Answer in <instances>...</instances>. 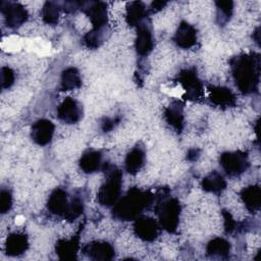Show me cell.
<instances>
[{"mask_svg": "<svg viewBox=\"0 0 261 261\" xmlns=\"http://www.w3.org/2000/svg\"><path fill=\"white\" fill-rule=\"evenodd\" d=\"M232 75L243 94L257 91L260 81V57L256 53L242 54L230 60Z\"/></svg>", "mask_w": 261, "mask_h": 261, "instance_id": "6da1fadb", "label": "cell"}, {"mask_svg": "<svg viewBox=\"0 0 261 261\" xmlns=\"http://www.w3.org/2000/svg\"><path fill=\"white\" fill-rule=\"evenodd\" d=\"M153 202V195L138 188L129 189L126 194L115 203L112 213L114 218L122 221L135 220L142 211Z\"/></svg>", "mask_w": 261, "mask_h": 261, "instance_id": "7a4b0ae2", "label": "cell"}, {"mask_svg": "<svg viewBox=\"0 0 261 261\" xmlns=\"http://www.w3.org/2000/svg\"><path fill=\"white\" fill-rule=\"evenodd\" d=\"M160 196H155L157 198V204L155 206L156 213L159 217V222L161 226L168 232H173L176 230L179 221L180 214V204L175 198H167L168 190H160Z\"/></svg>", "mask_w": 261, "mask_h": 261, "instance_id": "3957f363", "label": "cell"}, {"mask_svg": "<svg viewBox=\"0 0 261 261\" xmlns=\"http://www.w3.org/2000/svg\"><path fill=\"white\" fill-rule=\"evenodd\" d=\"M106 179L100 187L97 199L102 206H113L119 200L122 186V173L115 166L106 168Z\"/></svg>", "mask_w": 261, "mask_h": 261, "instance_id": "277c9868", "label": "cell"}, {"mask_svg": "<svg viewBox=\"0 0 261 261\" xmlns=\"http://www.w3.org/2000/svg\"><path fill=\"white\" fill-rule=\"evenodd\" d=\"M220 165L228 175H240L249 167L248 155L242 151L224 152L220 156Z\"/></svg>", "mask_w": 261, "mask_h": 261, "instance_id": "5b68a950", "label": "cell"}, {"mask_svg": "<svg viewBox=\"0 0 261 261\" xmlns=\"http://www.w3.org/2000/svg\"><path fill=\"white\" fill-rule=\"evenodd\" d=\"M178 83L186 92V98L190 100H199L203 96V85L196 71L192 68L184 69L178 74Z\"/></svg>", "mask_w": 261, "mask_h": 261, "instance_id": "8992f818", "label": "cell"}, {"mask_svg": "<svg viewBox=\"0 0 261 261\" xmlns=\"http://www.w3.org/2000/svg\"><path fill=\"white\" fill-rule=\"evenodd\" d=\"M1 12L4 15L7 27L15 29L24 23L28 19L27 9L19 3L15 2H1Z\"/></svg>", "mask_w": 261, "mask_h": 261, "instance_id": "52a82bcc", "label": "cell"}, {"mask_svg": "<svg viewBox=\"0 0 261 261\" xmlns=\"http://www.w3.org/2000/svg\"><path fill=\"white\" fill-rule=\"evenodd\" d=\"M81 9L90 18L93 30L101 31V29L107 23V6L104 2L92 1L81 3Z\"/></svg>", "mask_w": 261, "mask_h": 261, "instance_id": "ba28073f", "label": "cell"}, {"mask_svg": "<svg viewBox=\"0 0 261 261\" xmlns=\"http://www.w3.org/2000/svg\"><path fill=\"white\" fill-rule=\"evenodd\" d=\"M134 231L141 240L152 242L159 233V226L155 219L148 216H139L135 219Z\"/></svg>", "mask_w": 261, "mask_h": 261, "instance_id": "9c48e42d", "label": "cell"}, {"mask_svg": "<svg viewBox=\"0 0 261 261\" xmlns=\"http://www.w3.org/2000/svg\"><path fill=\"white\" fill-rule=\"evenodd\" d=\"M57 115L60 120L66 123H75L83 116V108L81 104L70 98H65L57 109Z\"/></svg>", "mask_w": 261, "mask_h": 261, "instance_id": "30bf717a", "label": "cell"}, {"mask_svg": "<svg viewBox=\"0 0 261 261\" xmlns=\"http://www.w3.org/2000/svg\"><path fill=\"white\" fill-rule=\"evenodd\" d=\"M86 256L93 260H111L114 257L115 251L112 245L107 242L95 241L87 244L83 248Z\"/></svg>", "mask_w": 261, "mask_h": 261, "instance_id": "8fae6325", "label": "cell"}, {"mask_svg": "<svg viewBox=\"0 0 261 261\" xmlns=\"http://www.w3.org/2000/svg\"><path fill=\"white\" fill-rule=\"evenodd\" d=\"M55 126L48 119H39L32 126L31 136L35 143L44 146L51 142Z\"/></svg>", "mask_w": 261, "mask_h": 261, "instance_id": "7c38bea8", "label": "cell"}, {"mask_svg": "<svg viewBox=\"0 0 261 261\" xmlns=\"http://www.w3.org/2000/svg\"><path fill=\"white\" fill-rule=\"evenodd\" d=\"M173 41L178 47L184 49H189L193 47L197 42L196 29L186 21L180 22L173 37Z\"/></svg>", "mask_w": 261, "mask_h": 261, "instance_id": "4fadbf2b", "label": "cell"}, {"mask_svg": "<svg viewBox=\"0 0 261 261\" xmlns=\"http://www.w3.org/2000/svg\"><path fill=\"white\" fill-rule=\"evenodd\" d=\"M68 205L69 202L67 199V193L60 188L55 189L51 193L47 202V208L51 213L63 217L66 214Z\"/></svg>", "mask_w": 261, "mask_h": 261, "instance_id": "5bb4252c", "label": "cell"}, {"mask_svg": "<svg viewBox=\"0 0 261 261\" xmlns=\"http://www.w3.org/2000/svg\"><path fill=\"white\" fill-rule=\"evenodd\" d=\"M209 98L214 105L219 107H231L236 104L234 94L225 87H211Z\"/></svg>", "mask_w": 261, "mask_h": 261, "instance_id": "9a60e30c", "label": "cell"}, {"mask_svg": "<svg viewBox=\"0 0 261 261\" xmlns=\"http://www.w3.org/2000/svg\"><path fill=\"white\" fill-rule=\"evenodd\" d=\"M29 247L28 238L20 232H13L8 236L5 243V252L9 256H18L27 251Z\"/></svg>", "mask_w": 261, "mask_h": 261, "instance_id": "2e32d148", "label": "cell"}, {"mask_svg": "<svg viewBox=\"0 0 261 261\" xmlns=\"http://www.w3.org/2000/svg\"><path fill=\"white\" fill-rule=\"evenodd\" d=\"M165 120L175 130L180 132L184 126V107L179 101H173L164 111Z\"/></svg>", "mask_w": 261, "mask_h": 261, "instance_id": "e0dca14e", "label": "cell"}, {"mask_svg": "<svg viewBox=\"0 0 261 261\" xmlns=\"http://www.w3.org/2000/svg\"><path fill=\"white\" fill-rule=\"evenodd\" d=\"M241 198L246 208L251 212L255 213L260 209L261 205V191L259 186H249L241 192Z\"/></svg>", "mask_w": 261, "mask_h": 261, "instance_id": "ac0fdd59", "label": "cell"}, {"mask_svg": "<svg viewBox=\"0 0 261 261\" xmlns=\"http://www.w3.org/2000/svg\"><path fill=\"white\" fill-rule=\"evenodd\" d=\"M136 49L137 52L142 56L148 55L153 49L152 33L146 25L140 24L138 28L136 38Z\"/></svg>", "mask_w": 261, "mask_h": 261, "instance_id": "d6986e66", "label": "cell"}, {"mask_svg": "<svg viewBox=\"0 0 261 261\" xmlns=\"http://www.w3.org/2000/svg\"><path fill=\"white\" fill-rule=\"evenodd\" d=\"M55 250L62 260L75 259L79 250V237H73L70 240H59L56 243Z\"/></svg>", "mask_w": 261, "mask_h": 261, "instance_id": "ffe728a7", "label": "cell"}, {"mask_svg": "<svg viewBox=\"0 0 261 261\" xmlns=\"http://www.w3.org/2000/svg\"><path fill=\"white\" fill-rule=\"evenodd\" d=\"M102 155L99 151L89 150L85 152L80 159V167L86 173L97 171L101 167Z\"/></svg>", "mask_w": 261, "mask_h": 261, "instance_id": "44dd1931", "label": "cell"}, {"mask_svg": "<svg viewBox=\"0 0 261 261\" xmlns=\"http://www.w3.org/2000/svg\"><path fill=\"white\" fill-rule=\"evenodd\" d=\"M144 161H145L144 150L140 147H135L127 153L125 157L124 165H125L126 171L130 174H136L143 167Z\"/></svg>", "mask_w": 261, "mask_h": 261, "instance_id": "7402d4cb", "label": "cell"}, {"mask_svg": "<svg viewBox=\"0 0 261 261\" xmlns=\"http://www.w3.org/2000/svg\"><path fill=\"white\" fill-rule=\"evenodd\" d=\"M146 7L143 2L134 1L127 4L125 19L128 25H140L142 19L146 15Z\"/></svg>", "mask_w": 261, "mask_h": 261, "instance_id": "603a6c76", "label": "cell"}, {"mask_svg": "<svg viewBox=\"0 0 261 261\" xmlns=\"http://www.w3.org/2000/svg\"><path fill=\"white\" fill-rule=\"evenodd\" d=\"M201 186H202V189L206 192L220 193L225 189L226 181L220 173L213 171L202 179Z\"/></svg>", "mask_w": 261, "mask_h": 261, "instance_id": "cb8c5ba5", "label": "cell"}, {"mask_svg": "<svg viewBox=\"0 0 261 261\" xmlns=\"http://www.w3.org/2000/svg\"><path fill=\"white\" fill-rule=\"evenodd\" d=\"M206 252L211 257L225 258L230 252V244L222 238H215L208 243Z\"/></svg>", "mask_w": 261, "mask_h": 261, "instance_id": "d4e9b609", "label": "cell"}, {"mask_svg": "<svg viewBox=\"0 0 261 261\" xmlns=\"http://www.w3.org/2000/svg\"><path fill=\"white\" fill-rule=\"evenodd\" d=\"M82 86V79L80 72L74 67H68L62 71L61 74V89L63 91H70Z\"/></svg>", "mask_w": 261, "mask_h": 261, "instance_id": "484cf974", "label": "cell"}, {"mask_svg": "<svg viewBox=\"0 0 261 261\" xmlns=\"http://www.w3.org/2000/svg\"><path fill=\"white\" fill-rule=\"evenodd\" d=\"M60 15V7L55 2H46L42 8V18L48 24H55Z\"/></svg>", "mask_w": 261, "mask_h": 261, "instance_id": "4316f807", "label": "cell"}, {"mask_svg": "<svg viewBox=\"0 0 261 261\" xmlns=\"http://www.w3.org/2000/svg\"><path fill=\"white\" fill-rule=\"evenodd\" d=\"M84 211V202L81 198L75 197L73 198L68 205V209L66 211V214L64 215V218L68 221H72L76 219Z\"/></svg>", "mask_w": 261, "mask_h": 261, "instance_id": "83f0119b", "label": "cell"}, {"mask_svg": "<svg viewBox=\"0 0 261 261\" xmlns=\"http://www.w3.org/2000/svg\"><path fill=\"white\" fill-rule=\"evenodd\" d=\"M102 39L100 36V31H95L92 30L91 32H89L85 37H84V43L88 48L91 49H95L97 47H99L100 43H101Z\"/></svg>", "mask_w": 261, "mask_h": 261, "instance_id": "f1b7e54d", "label": "cell"}, {"mask_svg": "<svg viewBox=\"0 0 261 261\" xmlns=\"http://www.w3.org/2000/svg\"><path fill=\"white\" fill-rule=\"evenodd\" d=\"M14 72L8 66H3L1 68V85L2 88H9L14 83Z\"/></svg>", "mask_w": 261, "mask_h": 261, "instance_id": "f546056e", "label": "cell"}, {"mask_svg": "<svg viewBox=\"0 0 261 261\" xmlns=\"http://www.w3.org/2000/svg\"><path fill=\"white\" fill-rule=\"evenodd\" d=\"M12 206V196L8 190H1L0 192V211L6 213Z\"/></svg>", "mask_w": 261, "mask_h": 261, "instance_id": "4dcf8cb0", "label": "cell"}, {"mask_svg": "<svg viewBox=\"0 0 261 261\" xmlns=\"http://www.w3.org/2000/svg\"><path fill=\"white\" fill-rule=\"evenodd\" d=\"M216 6L218 11H220L221 17L227 20L229 16L231 15L232 9H233V3L231 1H217Z\"/></svg>", "mask_w": 261, "mask_h": 261, "instance_id": "1f68e13d", "label": "cell"}, {"mask_svg": "<svg viewBox=\"0 0 261 261\" xmlns=\"http://www.w3.org/2000/svg\"><path fill=\"white\" fill-rule=\"evenodd\" d=\"M223 217H224V227H225V230L226 232H231L236 229V221L233 220V218L231 217V215L224 211L223 212Z\"/></svg>", "mask_w": 261, "mask_h": 261, "instance_id": "d6a6232c", "label": "cell"}, {"mask_svg": "<svg viewBox=\"0 0 261 261\" xmlns=\"http://www.w3.org/2000/svg\"><path fill=\"white\" fill-rule=\"evenodd\" d=\"M81 7V3L80 2H65L64 5H63V9L67 12H71V11H74L75 9L80 8Z\"/></svg>", "mask_w": 261, "mask_h": 261, "instance_id": "836d02e7", "label": "cell"}, {"mask_svg": "<svg viewBox=\"0 0 261 261\" xmlns=\"http://www.w3.org/2000/svg\"><path fill=\"white\" fill-rule=\"evenodd\" d=\"M200 156V151L198 149H190L188 154H187V158L191 161H195L198 159V157Z\"/></svg>", "mask_w": 261, "mask_h": 261, "instance_id": "e575fe53", "label": "cell"}, {"mask_svg": "<svg viewBox=\"0 0 261 261\" xmlns=\"http://www.w3.org/2000/svg\"><path fill=\"white\" fill-rule=\"evenodd\" d=\"M113 126H114V120H111V119H106V120L103 122L102 128H103L105 132H108V130H110V129H111Z\"/></svg>", "mask_w": 261, "mask_h": 261, "instance_id": "d590c367", "label": "cell"}, {"mask_svg": "<svg viewBox=\"0 0 261 261\" xmlns=\"http://www.w3.org/2000/svg\"><path fill=\"white\" fill-rule=\"evenodd\" d=\"M166 3L165 2H162V1H155V2H153L152 3V10L153 11H157V10H160L161 8H163L164 7V5H165Z\"/></svg>", "mask_w": 261, "mask_h": 261, "instance_id": "8d00e7d4", "label": "cell"}]
</instances>
